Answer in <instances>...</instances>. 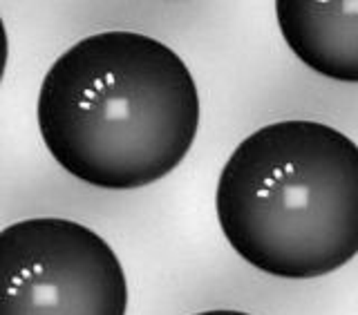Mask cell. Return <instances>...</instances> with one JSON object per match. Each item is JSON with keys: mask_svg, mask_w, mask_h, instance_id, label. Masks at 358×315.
<instances>
[{"mask_svg": "<svg viewBox=\"0 0 358 315\" xmlns=\"http://www.w3.org/2000/svg\"><path fill=\"white\" fill-rule=\"evenodd\" d=\"M48 152L78 182L134 190L171 175L199 128L188 65L139 31H101L65 50L36 103Z\"/></svg>", "mask_w": 358, "mask_h": 315, "instance_id": "cell-1", "label": "cell"}, {"mask_svg": "<svg viewBox=\"0 0 358 315\" xmlns=\"http://www.w3.org/2000/svg\"><path fill=\"white\" fill-rule=\"evenodd\" d=\"M215 212L231 249L257 271H338L358 255V145L327 123H268L224 163Z\"/></svg>", "mask_w": 358, "mask_h": 315, "instance_id": "cell-2", "label": "cell"}, {"mask_svg": "<svg viewBox=\"0 0 358 315\" xmlns=\"http://www.w3.org/2000/svg\"><path fill=\"white\" fill-rule=\"evenodd\" d=\"M128 282L112 246L61 217L0 230V315H126Z\"/></svg>", "mask_w": 358, "mask_h": 315, "instance_id": "cell-3", "label": "cell"}, {"mask_svg": "<svg viewBox=\"0 0 358 315\" xmlns=\"http://www.w3.org/2000/svg\"><path fill=\"white\" fill-rule=\"evenodd\" d=\"M275 16L289 50L309 70L358 83V3L278 0Z\"/></svg>", "mask_w": 358, "mask_h": 315, "instance_id": "cell-4", "label": "cell"}, {"mask_svg": "<svg viewBox=\"0 0 358 315\" xmlns=\"http://www.w3.org/2000/svg\"><path fill=\"white\" fill-rule=\"evenodd\" d=\"M7 59H9V38H7L5 22L0 18V83H3V76L7 70Z\"/></svg>", "mask_w": 358, "mask_h": 315, "instance_id": "cell-5", "label": "cell"}, {"mask_svg": "<svg viewBox=\"0 0 358 315\" xmlns=\"http://www.w3.org/2000/svg\"><path fill=\"white\" fill-rule=\"evenodd\" d=\"M195 315H251V313H244V311H224V309H217V311H201V313H195Z\"/></svg>", "mask_w": 358, "mask_h": 315, "instance_id": "cell-6", "label": "cell"}]
</instances>
